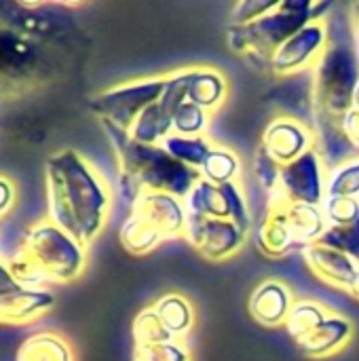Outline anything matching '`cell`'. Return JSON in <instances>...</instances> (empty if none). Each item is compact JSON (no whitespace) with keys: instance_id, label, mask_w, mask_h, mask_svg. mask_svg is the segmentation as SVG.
<instances>
[{"instance_id":"obj_23","label":"cell","mask_w":359,"mask_h":361,"mask_svg":"<svg viewBox=\"0 0 359 361\" xmlns=\"http://www.w3.org/2000/svg\"><path fill=\"white\" fill-rule=\"evenodd\" d=\"M186 207L190 214H197V216L231 220V207H229V199H226L224 188L207 182L203 178L199 180V184L188 195Z\"/></svg>"},{"instance_id":"obj_6","label":"cell","mask_w":359,"mask_h":361,"mask_svg":"<svg viewBox=\"0 0 359 361\" xmlns=\"http://www.w3.org/2000/svg\"><path fill=\"white\" fill-rule=\"evenodd\" d=\"M57 70L55 40H42L0 27V76L2 93H15L42 85Z\"/></svg>"},{"instance_id":"obj_39","label":"cell","mask_w":359,"mask_h":361,"mask_svg":"<svg viewBox=\"0 0 359 361\" xmlns=\"http://www.w3.org/2000/svg\"><path fill=\"white\" fill-rule=\"evenodd\" d=\"M13 203H15V186L11 184L6 176H2L0 178V214L6 216Z\"/></svg>"},{"instance_id":"obj_2","label":"cell","mask_w":359,"mask_h":361,"mask_svg":"<svg viewBox=\"0 0 359 361\" xmlns=\"http://www.w3.org/2000/svg\"><path fill=\"white\" fill-rule=\"evenodd\" d=\"M118 159V188L131 207L144 192H167L182 201L188 199L201 180V171L174 159L161 144L135 142L127 131L104 127Z\"/></svg>"},{"instance_id":"obj_32","label":"cell","mask_w":359,"mask_h":361,"mask_svg":"<svg viewBox=\"0 0 359 361\" xmlns=\"http://www.w3.org/2000/svg\"><path fill=\"white\" fill-rule=\"evenodd\" d=\"M209 125V112L193 102H184L174 116V133L178 135H203Z\"/></svg>"},{"instance_id":"obj_15","label":"cell","mask_w":359,"mask_h":361,"mask_svg":"<svg viewBox=\"0 0 359 361\" xmlns=\"http://www.w3.org/2000/svg\"><path fill=\"white\" fill-rule=\"evenodd\" d=\"M55 296L47 288H25L17 283L6 269L0 271V319L2 324L21 326L38 319L53 309Z\"/></svg>"},{"instance_id":"obj_7","label":"cell","mask_w":359,"mask_h":361,"mask_svg":"<svg viewBox=\"0 0 359 361\" xmlns=\"http://www.w3.org/2000/svg\"><path fill=\"white\" fill-rule=\"evenodd\" d=\"M165 85L167 76H152L114 85L95 93L89 102V108L93 110V114L99 116L104 127H116L129 133L140 114L163 95Z\"/></svg>"},{"instance_id":"obj_25","label":"cell","mask_w":359,"mask_h":361,"mask_svg":"<svg viewBox=\"0 0 359 361\" xmlns=\"http://www.w3.org/2000/svg\"><path fill=\"white\" fill-rule=\"evenodd\" d=\"M150 307L161 317L165 328L174 334V338L180 341L182 336H186L190 332V328L195 324V311H193L190 302L184 296H180V294H165V296H161Z\"/></svg>"},{"instance_id":"obj_20","label":"cell","mask_w":359,"mask_h":361,"mask_svg":"<svg viewBox=\"0 0 359 361\" xmlns=\"http://www.w3.org/2000/svg\"><path fill=\"white\" fill-rule=\"evenodd\" d=\"M292 305H294V300L290 296V290L284 283L269 279L254 288L248 309H250V315L258 324L273 328V326L286 324V317H288Z\"/></svg>"},{"instance_id":"obj_18","label":"cell","mask_w":359,"mask_h":361,"mask_svg":"<svg viewBox=\"0 0 359 361\" xmlns=\"http://www.w3.org/2000/svg\"><path fill=\"white\" fill-rule=\"evenodd\" d=\"M303 258H305V264L311 269V273L328 286L349 292L353 281L358 279V262L334 247L313 243L307 250H303Z\"/></svg>"},{"instance_id":"obj_33","label":"cell","mask_w":359,"mask_h":361,"mask_svg":"<svg viewBox=\"0 0 359 361\" xmlns=\"http://www.w3.org/2000/svg\"><path fill=\"white\" fill-rule=\"evenodd\" d=\"M326 197H351L359 199V159L328 173Z\"/></svg>"},{"instance_id":"obj_40","label":"cell","mask_w":359,"mask_h":361,"mask_svg":"<svg viewBox=\"0 0 359 361\" xmlns=\"http://www.w3.org/2000/svg\"><path fill=\"white\" fill-rule=\"evenodd\" d=\"M351 32H353V40L359 53V2L351 6Z\"/></svg>"},{"instance_id":"obj_8","label":"cell","mask_w":359,"mask_h":361,"mask_svg":"<svg viewBox=\"0 0 359 361\" xmlns=\"http://www.w3.org/2000/svg\"><path fill=\"white\" fill-rule=\"evenodd\" d=\"M70 4L57 2H2L0 23L2 27L15 30L25 36L42 40H61L74 30V21L68 15Z\"/></svg>"},{"instance_id":"obj_21","label":"cell","mask_w":359,"mask_h":361,"mask_svg":"<svg viewBox=\"0 0 359 361\" xmlns=\"http://www.w3.org/2000/svg\"><path fill=\"white\" fill-rule=\"evenodd\" d=\"M351 334H353V328L345 317L328 315L311 334L300 338L296 345L303 355L320 360V357H330L339 353L349 343Z\"/></svg>"},{"instance_id":"obj_30","label":"cell","mask_w":359,"mask_h":361,"mask_svg":"<svg viewBox=\"0 0 359 361\" xmlns=\"http://www.w3.org/2000/svg\"><path fill=\"white\" fill-rule=\"evenodd\" d=\"M131 336H133V347H146V345H161V343L178 341L165 328V324L161 322V317L154 313L152 307L138 313V317L131 326Z\"/></svg>"},{"instance_id":"obj_42","label":"cell","mask_w":359,"mask_h":361,"mask_svg":"<svg viewBox=\"0 0 359 361\" xmlns=\"http://www.w3.org/2000/svg\"><path fill=\"white\" fill-rule=\"evenodd\" d=\"M355 108H359V89L358 93H355Z\"/></svg>"},{"instance_id":"obj_26","label":"cell","mask_w":359,"mask_h":361,"mask_svg":"<svg viewBox=\"0 0 359 361\" xmlns=\"http://www.w3.org/2000/svg\"><path fill=\"white\" fill-rule=\"evenodd\" d=\"M118 241L129 254L144 256V254H150L152 250H157L159 243L165 241V239L148 222H144L142 218L129 214L127 220L123 222L121 231H118Z\"/></svg>"},{"instance_id":"obj_19","label":"cell","mask_w":359,"mask_h":361,"mask_svg":"<svg viewBox=\"0 0 359 361\" xmlns=\"http://www.w3.org/2000/svg\"><path fill=\"white\" fill-rule=\"evenodd\" d=\"M313 133H315V150L322 157V163L328 173L359 159V148L343 131L341 118L315 116Z\"/></svg>"},{"instance_id":"obj_10","label":"cell","mask_w":359,"mask_h":361,"mask_svg":"<svg viewBox=\"0 0 359 361\" xmlns=\"http://www.w3.org/2000/svg\"><path fill=\"white\" fill-rule=\"evenodd\" d=\"M326 167L315 146L300 154L296 161L281 167L277 192L290 203L322 207L326 201Z\"/></svg>"},{"instance_id":"obj_1","label":"cell","mask_w":359,"mask_h":361,"mask_svg":"<svg viewBox=\"0 0 359 361\" xmlns=\"http://www.w3.org/2000/svg\"><path fill=\"white\" fill-rule=\"evenodd\" d=\"M44 180L51 220L87 247L106 226L110 188L74 148L57 150L47 159Z\"/></svg>"},{"instance_id":"obj_11","label":"cell","mask_w":359,"mask_h":361,"mask_svg":"<svg viewBox=\"0 0 359 361\" xmlns=\"http://www.w3.org/2000/svg\"><path fill=\"white\" fill-rule=\"evenodd\" d=\"M328 42H330L328 23H326V19H317V21L305 25L300 32H296L275 53L269 72L275 78H284V76H292V74L311 70L320 61Z\"/></svg>"},{"instance_id":"obj_41","label":"cell","mask_w":359,"mask_h":361,"mask_svg":"<svg viewBox=\"0 0 359 361\" xmlns=\"http://www.w3.org/2000/svg\"><path fill=\"white\" fill-rule=\"evenodd\" d=\"M349 294H351V296H353V298H355V300H358V302H359V275H358V279L353 281V286H351Z\"/></svg>"},{"instance_id":"obj_29","label":"cell","mask_w":359,"mask_h":361,"mask_svg":"<svg viewBox=\"0 0 359 361\" xmlns=\"http://www.w3.org/2000/svg\"><path fill=\"white\" fill-rule=\"evenodd\" d=\"M326 317H328V313L317 302H313V300H298V302L292 305L284 326H286L288 336L298 343L300 338L311 334Z\"/></svg>"},{"instance_id":"obj_36","label":"cell","mask_w":359,"mask_h":361,"mask_svg":"<svg viewBox=\"0 0 359 361\" xmlns=\"http://www.w3.org/2000/svg\"><path fill=\"white\" fill-rule=\"evenodd\" d=\"M279 0H241L231 8V19L229 25H245L252 23L256 19H260L262 15L271 13L277 6Z\"/></svg>"},{"instance_id":"obj_38","label":"cell","mask_w":359,"mask_h":361,"mask_svg":"<svg viewBox=\"0 0 359 361\" xmlns=\"http://www.w3.org/2000/svg\"><path fill=\"white\" fill-rule=\"evenodd\" d=\"M343 131L347 133V137L359 148V108H351L343 118H341Z\"/></svg>"},{"instance_id":"obj_22","label":"cell","mask_w":359,"mask_h":361,"mask_svg":"<svg viewBox=\"0 0 359 361\" xmlns=\"http://www.w3.org/2000/svg\"><path fill=\"white\" fill-rule=\"evenodd\" d=\"M229 95V80L220 70L214 68H195L190 89H188V102L201 106L209 114L218 110Z\"/></svg>"},{"instance_id":"obj_31","label":"cell","mask_w":359,"mask_h":361,"mask_svg":"<svg viewBox=\"0 0 359 361\" xmlns=\"http://www.w3.org/2000/svg\"><path fill=\"white\" fill-rule=\"evenodd\" d=\"M317 243L347 254L359 264V218L347 224H328Z\"/></svg>"},{"instance_id":"obj_4","label":"cell","mask_w":359,"mask_h":361,"mask_svg":"<svg viewBox=\"0 0 359 361\" xmlns=\"http://www.w3.org/2000/svg\"><path fill=\"white\" fill-rule=\"evenodd\" d=\"M332 2L279 0L277 6L260 19L245 25H229L226 42L233 53L243 57L256 70H271L275 53L305 25L326 19Z\"/></svg>"},{"instance_id":"obj_34","label":"cell","mask_w":359,"mask_h":361,"mask_svg":"<svg viewBox=\"0 0 359 361\" xmlns=\"http://www.w3.org/2000/svg\"><path fill=\"white\" fill-rule=\"evenodd\" d=\"M131 361H190V353L182 341H169L161 345L133 347Z\"/></svg>"},{"instance_id":"obj_14","label":"cell","mask_w":359,"mask_h":361,"mask_svg":"<svg viewBox=\"0 0 359 361\" xmlns=\"http://www.w3.org/2000/svg\"><path fill=\"white\" fill-rule=\"evenodd\" d=\"M267 102L279 112V116L298 121L309 129H313L317 116L313 68L292 76L277 78V85L269 91Z\"/></svg>"},{"instance_id":"obj_9","label":"cell","mask_w":359,"mask_h":361,"mask_svg":"<svg viewBox=\"0 0 359 361\" xmlns=\"http://www.w3.org/2000/svg\"><path fill=\"white\" fill-rule=\"evenodd\" d=\"M193 72L195 68H184L167 74V85L163 89V95L140 114V118L129 131V135L135 142L161 144L167 135L174 133V116L178 108L188 99Z\"/></svg>"},{"instance_id":"obj_16","label":"cell","mask_w":359,"mask_h":361,"mask_svg":"<svg viewBox=\"0 0 359 361\" xmlns=\"http://www.w3.org/2000/svg\"><path fill=\"white\" fill-rule=\"evenodd\" d=\"M313 146H315L313 129H309L298 121L277 116L262 131V140L258 148L279 165H288L296 161L300 154H305L307 150H311Z\"/></svg>"},{"instance_id":"obj_37","label":"cell","mask_w":359,"mask_h":361,"mask_svg":"<svg viewBox=\"0 0 359 361\" xmlns=\"http://www.w3.org/2000/svg\"><path fill=\"white\" fill-rule=\"evenodd\" d=\"M281 167L277 161H273L269 154H264L260 148L256 150L254 157V176L258 180V184L267 190V195L275 192L279 186V176H281Z\"/></svg>"},{"instance_id":"obj_12","label":"cell","mask_w":359,"mask_h":361,"mask_svg":"<svg viewBox=\"0 0 359 361\" xmlns=\"http://www.w3.org/2000/svg\"><path fill=\"white\" fill-rule=\"evenodd\" d=\"M184 237L203 258L226 260L241 250L248 233H243L233 220L205 218L188 212Z\"/></svg>"},{"instance_id":"obj_17","label":"cell","mask_w":359,"mask_h":361,"mask_svg":"<svg viewBox=\"0 0 359 361\" xmlns=\"http://www.w3.org/2000/svg\"><path fill=\"white\" fill-rule=\"evenodd\" d=\"M131 214L148 222L163 239L184 235L188 222L186 201L167 192H144L131 207Z\"/></svg>"},{"instance_id":"obj_35","label":"cell","mask_w":359,"mask_h":361,"mask_svg":"<svg viewBox=\"0 0 359 361\" xmlns=\"http://www.w3.org/2000/svg\"><path fill=\"white\" fill-rule=\"evenodd\" d=\"M322 212L328 224H347L359 218V199L351 197H326Z\"/></svg>"},{"instance_id":"obj_3","label":"cell","mask_w":359,"mask_h":361,"mask_svg":"<svg viewBox=\"0 0 359 361\" xmlns=\"http://www.w3.org/2000/svg\"><path fill=\"white\" fill-rule=\"evenodd\" d=\"M85 245L59 228L53 220L32 224L17 252L2 260V269L25 288L70 283L85 271Z\"/></svg>"},{"instance_id":"obj_5","label":"cell","mask_w":359,"mask_h":361,"mask_svg":"<svg viewBox=\"0 0 359 361\" xmlns=\"http://www.w3.org/2000/svg\"><path fill=\"white\" fill-rule=\"evenodd\" d=\"M317 116L343 118L355 108L359 89V53L353 40H332L313 68Z\"/></svg>"},{"instance_id":"obj_28","label":"cell","mask_w":359,"mask_h":361,"mask_svg":"<svg viewBox=\"0 0 359 361\" xmlns=\"http://www.w3.org/2000/svg\"><path fill=\"white\" fill-rule=\"evenodd\" d=\"M239 169H241L239 157L231 148L214 146L199 171H201L203 180H207L216 186H224L229 182H237Z\"/></svg>"},{"instance_id":"obj_13","label":"cell","mask_w":359,"mask_h":361,"mask_svg":"<svg viewBox=\"0 0 359 361\" xmlns=\"http://www.w3.org/2000/svg\"><path fill=\"white\" fill-rule=\"evenodd\" d=\"M288 209H290V201L275 190L269 195L260 218L254 220L252 235L264 256L279 258L292 252H300L290 226Z\"/></svg>"},{"instance_id":"obj_24","label":"cell","mask_w":359,"mask_h":361,"mask_svg":"<svg viewBox=\"0 0 359 361\" xmlns=\"http://www.w3.org/2000/svg\"><path fill=\"white\" fill-rule=\"evenodd\" d=\"M15 361H72V351L61 336L40 332L19 345Z\"/></svg>"},{"instance_id":"obj_27","label":"cell","mask_w":359,"mask_h":361,"mask_svg":"<svg viewBox=\"0 0 359 361\" xmlns=\"http://www.w3.org/2000/svg\"><path fill=\"white\" fill-rule=\"evenodd\" d=\"M161 146L180 163H184L193 169H201V165L205 163V159L209 157V152L216 144H212L205 135L188 137V135L171 133L161 142Z\"/></svg>"}]
</instances>
